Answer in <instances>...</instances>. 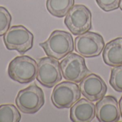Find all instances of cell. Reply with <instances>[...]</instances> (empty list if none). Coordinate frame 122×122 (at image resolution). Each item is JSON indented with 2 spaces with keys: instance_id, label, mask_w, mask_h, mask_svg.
I'll list each match as a JSON object with an SVG mask.
<instances>
[{
  "instance_id": "obj_1",
  "label": "cell",
  "mask_w": 122,
  "mask_h": 122,
  "mask_svg": "<svg viewBox=\"0 0 122 122\" xmlns=\"http://www.w3.org/2000/svg\"><path fill=\"white\" fill-rule=\"evenodd\" d=\"M39 45L46 55L56 60H61L74 50L73 37L70 32L63 30H54L49 38Z\"/></svg>"
},
{
  "instance_id": "obj_2",
  "label": "cell",
  "mask_w": 122,
  "mask_h": 122,
  "mask_svg": "<svg viewBox=\"0 0 122 122\" xmlns=\"http://www.w3.org/2000/svg\"><path fill=\"white\" fill-rule=\"evenodd\" d=\"M37 63L27 55L18 56L9 64L8 75L11 79L19 83H29L34 81L37 75Z\"/></svg>"
},
{
  "instance_id": "obj_3",
  "label": "cell",
  "mask_w": 122,
  "mask_h": 122,
  "mask_svg": "<svg viewBox=\"0 0 122 122\" xmlns=\"http://www.w3.org/2000/svg\"><path fill=\"white\" fill-rule=\"evenodd\" d=\"M15 102L20 111L33 114L39 111L44 105V93L40 87L32 84L19 91Z\"/></svg>"
},
{
  "instance_id": "obj_4",
  "label": "cell",
  "mask_w": 122,
  "mask_h": 122,
  "mask_svg": "<svg viewBox=\"0 0 122 122\" xmlns=\"http://www.w3.org/2000/svg\"><path fill=\"white\" fill-rule=\"evenodd\" d=\"M4 43L9 50L24 54L33 47L34 35L23 25H14L4 35Z\"/></svg>"
},
{
  "instance_id": "obj_5",
  "label": "cell",
  "mask_w": 122,
  "mask_h": 122,
  "mask_svg": "<svg viewBox=\"0 0 122 122\" xmlns=\"http://www.w3.org/2000/svg\"><path fill=\"white\" fill-rule=\"evenodd\" d=\"M92 12L84 4L74 5L66 14L64 24L74 35H80L92 29Z\"/></svg>"
},
{
  "instance_id": "obj_6",
  "label": "cell",
  "mask_w": 122,
  "mask_h": 122,
  "mask_svg": "<svg viewBox=\"0 0 122 122\" xmlns=\"http://www.w3.org/2000/svg\"><path fill=\"white\" fill-rule=\"evenodd\" d=\"M81 93L76 83L66 81L56 85L51 93V100L57 109H69L80 99Z\"/></svg>"
},
{
  "instance_id": "obj_7",
  "label": "cell",
  "mask_w": 122,
  "mask_h": 122,
  "mask_svg": "<svg viewBox=\"0 0 122 122\" xmlns=\"http://www.w3.org/2000/svg\"><path fill=\"white\" fill-rule=\"evenodd\" d=\"M105 42L103 37L94 32H86L74 40V50L84 58L99 56L104 50Z\"/></svg>"
},
{
  "instance_id": "obj_8",
  "label": "cell",
  "mask_w": 122,
  "mask_h": 122,
  "mask_svg": "<svg viewBox=\"0 0 122 122\" xmlns=\"http://www.w3.org/2000/svg\"><path fill=\"white\" fill-rule=\"evenodd\" d=\"M62 76L65 80L80 83L89 73L84 57L76 53L68 54L60 63Z\"/></svg>"
},
{
  "instance_id": "obj_9",
  "label": "cell",
  "mask_w": 122,
  "mask_h": 122,
  "mask_svg": "<svg viewBox=\"0 0 122 122\" xmlns=\"http://www.w3.org/2000/svg\"><path fill=\"white\" fill-rule=\"evenodd\" d=\"M36 80L42 86L51 88L58 84L62 79L60 63L58 60L51 57H44L37 63Z\"/></svg>"
},
{
  "instance_id": "obj_10",
  "label": "cell",
  "mask_w": 122,
  "mask_h": 122,
  "mask_svg": "<svg viewBox=\"0 0 122 122\" xmlns=\"http://www.w3.org/2000/svg\"><path fill=\"white\" fill-rule=\"evenodd\" d=\"M82 95L91 101H98L105 96L107 86L99 76L94 73L87 75L79 85Z\"/></svg>"
},
{
  "instance_id": "obj_11",
  "label": "cell",
  "mask_w": 122,
  "mask_h": 122,
  "mask_svg": "<svg viewBox=\"0 0 122 122\" xmlns=\"http://www.w3.org/2000/svg\"><path fill=\"white\" fill-rule=\"evenodd\" d=\"M96 116L99 122H117L120 120V109L117 99L113 96H107L95 105Z\"/></svg>"
},
{
  "instance_id": "obj_12",
  "label": "cell",
  "mask_w": 122,
  "mask_h": 122,
  "mask_svg": "<svg viewBox=\"0 0 122 122\" xmlns=\"http://www.w3.org/2000/svg\"><path fill=\"white\" fill-rule=\"evenodd\" d=\"M96 116V106L87 99L76 101L70 109V119L73 122H90Z\"/></svg>"
},
{
  "instance_id": "obj_13",
  "label": "cell",
  "mask_w": 122,
  "mask_h": 122,
  "mask_svg": "<svg viewBox=\"0 0 122 122\" xmlns=\"http://www.w3.org/2000/svg\"><path fill=\"white\" fill-rule=\"evenodd\" d=\"M104 63L111 67L122 65V37H117L106 44L102 54Z\"/></svg>"
},
{
  "instance_id": "obj_14",
  "label": "cell",
  "mask_w": 122,
  "mask_h": 122,
  "mask_svg": "<svg viewBox=\"0 0 122 122\" xmlns=\"http://www.w3.org/2000/svg\"><path fill=\"white\" fill-rule=\"evenodd\" d=\"M46 9L54 17H63L74 5V0H46Z\"/></svg>"
},
{
  "instance_id": "obj_15",
  "label": "cell",
  "mask_w": 122,
  "mask_h": 122,
  "mask_svg": "<svg viewBox=\"0 0 122 122\" xmlns=\"http://www.w3.org/2000/svg\"><path fill=\"white\" fill-rule=\"evenodd\" d=\"M21 118V114L14 105L8 104L0 106V122H19Z\"/></svg>"
},
{
  "instance_id": "obj_16",
  "label": "cell",
  "mask_w": 122,
  "mask_h": 122,
  "mask_svg": "<svg viewBox=\"0 0 122 122\" xmlns=\"http://www.w3.org/2000/svg\"><path fill=\"white\" fill-rule=\"evenodd\" d=\"M109 83L117 92H122V65L114 66L111 70Z\"/></svg>"
},
{
  "instance_id": "obj_17",
  "label": "cell",
  "mask_w": 122,
  "mask_h": 122,
  "mask_svg": "<svg viewBox=\"0 0 122 122\" xmlns=\"http://www.w3.org/2000/svg\"><path fill=\"white\" fill-rule=\"evenodd\" d=\"M11 15L6 8L0 6V37L3 36L9 29Z\"/></svg>"
},
{
  "instance_id": "obj_18",
  "label": "cell",
  "mask_w": 122,
  "mask_h": 122,
  "mask_svg": "<svg viewBox=\"0 0 122 122\" xmlns=\"http://www.w3.org/2000/svg\"><path fill=\"white\" fill-rule=\"evenodd\" d=\"M121 0H96L98 6L104 12H111L119 7Z\"/></svg>"
},
{
  "instance_id": "obj_19",
  "label": "cell",
  "mask_w": 122,
  "mask_h": 122,
  "mask_svg": "<svg viewBox=\"0 0 122 122\" xmlns=\"http://www.w3.org/2000/svg\"><path fill=\"white\" fill-rule=\"evenodd\" d=\"M119 109H120V114H121V116L122 117V96L119 101Z\"/></svg>"
},
{
  "instance_id": "obj_20",
  "label": "cell",
  "mask_w": 122,
  "mask_h": 122,
  "mask_svg": "<svg viewBox=\"0 0 122 122\" xmlns=\"http://www.w3.org/2000/svg\"><path fill=\"white\" fill-rule=\"evenodd\" d=\"M119 7H120L121 10L122 11V0H121V1H120V4H119Z\"/></svg>"
}]
</instances>
